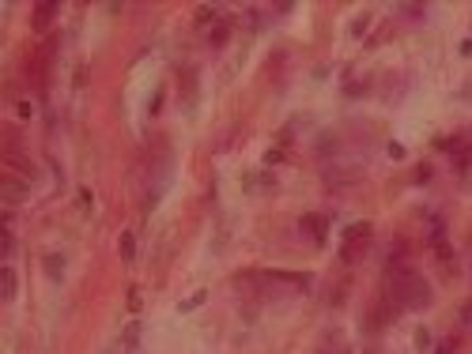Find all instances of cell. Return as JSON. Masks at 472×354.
<instances>
[{
  "label": "cell",
  "mask_w": 472,
  "mask_h": 354,
  "mask_svg": "<svg viewBox=\"0 0 472 354\" xmlns=\"http://www.w3.org/2000/svg\"><path fill=\"white\" fill-rule=\"evenodd\" d=\"M336 354H348V350H336Z\"/></svg>",
  "instance_id": "19"
},
{
  "label": "cell",
  "mask_w": 472,
  "mask_h": 354,
  "mask_svg": "<svg viewBox=\"0 0 472 354\" xmlns=\"http://www.w3.org/2000/svg\"><path fill=\"white\" fill-rule=\"evenodd\" d=\"M208 19H216V8L201 4V8H196V27H208Z\"/></svg>",
  "instance_id": "12"
},
{
  "label": "cell",
  "mask_w": 472,
  "mask_h": 354,
  "mask_svg": "<svg viewBox=\"0 0 472 354\" xmlns=\"http://www.w3.org/2000/svg\"><path fill=\"white\" fill-rule=\"evenodd\" d=\"M427 343H431V336H427V331L420 328V331H415V347H420V350H423V347H427Z\"/></svg>",
  "instance_id": "18"
},
{
  "label": "cell",
  "mask_w": 472,
  "mask_h": 354,
  "mask_svg": "<svg viewBox=\"0 0 472 354\" xmlns=\"http://www.w3.org/2000/svg\"><path fill=\"white\" fill-rule=\"evenodd\" d=\"M4 196H8V204H19L27 196V185H19L16 177H8V181H4Z\"/></svg>",
  "instance_id": "7"
},
{
  "label": "cell",
  "mask_w": 472,
  "mask_h": 354,
  "mask_svg": "<svg viewBox=\"0 0 472 354\" xmlns=\"http://www.w3.org/2000/svg\"><path fill=\"white\" fill-rule=\"evenodd\" d=\"M454 166H457V170H465V173H472V147H468V143L454 151Z\"/></svg>",
  "instance_id": "9"
},
{
  "label": "cell",
  "mask_w": 472,
  "mask_h": 354,
  "mask_svg": "<svg viewBox=\"0 0 472 354\" xmlns=\"http://www.w3.org/2000/svg\"><path fill=\"white\" fill-rule=\"evenodd\" d=\"M0 283H4V302H12L16 298V271L8 268V264H4V271H0Z\"/></svg>",
  "instance_id": "10"
},
{
  "label": "cell",
  "mask_w": 472,
  "mask_h": 354,
  "mask_svg": "<svg viewBox=\"0 0 472 354\" xmlns=\"http://www.w3.org/2000/svg\"><path fill=\"white\" fill-rule=\"evenodd\" d=\"M386 151H389V159H404V143H389Z\"/></svg>",
  "instance_id": "17"
},
{
  "label": "cell",
  "mask_w": 472,
  "mask_h": 354,
  "mask_svg": "<svg viewBox=\"0 0 472 354\" xmlns=\"http://www.w3.org/2000/svg\"><path fill=\"white\" fill-rule=\"evenodd\" d=\"M431 166H415V185H427V181H431Z\"/></svg>",
  "instance_id": "13"
},
{
  "label": "cell",
  "mask_w": 472,
  "mask_h": 354,
  "mask_svg": "<svg viewBox=\"0 0 472 354\" xmlns=\"http://www.w3.org/2000/svg\"><path fill=\"white\" fill-rule=\"evenodd\" d=\"M46 275H49L53 283H61V279H64V257L49 252V257H46Z\"/></svg>",
  "instance_id": "6"
},
{
  "label": "cell",
  "mask_w": 472,
  "mask_h": 354,
  "mask_svg": "<svg viewBox=\"0 0 472 354\" xmlns=\"http://www.w3.org/2000/svg\"><path fill=\"white\" fill-rule=\"evenodd\" d=\"M227 38H230V23H227V19H219V23L208 30V42L219 49V46H227Z\"/></svg>",
  "instance_id": "5"
},
{
  "label": "cell",
  "mask_w": 472,
  "mask_h": 354,
  "mask_svg": "<svg viewBox=\"0 0 472 354\" xmlns=\"http://www.w3.org/2000/svg\"><path fill=\"white\" fill-rule=\"evenodd\" d=\"M117 252H122L125 264H133V257H136V238L133 234H122V241H117Z\"/></svg>",
  "instance_id": "8"
},
{
  "label": "cell",
  "mask_w": 472,
  "mask_h": 354,
  "mask_svg": "<svg viewBox=\"0 0 472 354\" xmlns=\"http://www.w3.org/2000/svg\"><path fill=\"white\" fill-rule=\"evenodd\" d=\"M272 185H276V181H272L269 173L265 177H246V189H272Z\"/></svg>",
  "instance_id": "11"
},
{
  "label": "cell",
  "mask_w": 472,
  "mask_h": 354,
  "mask_svg": "<svg viewBox=\"0 0 472 354\" xmlns=\"http://www.w3.org/2000/svg\"><path fill=\"white\" fill-rule=\"evenodd\" d=\"M401 12H404V16H412V19H423V8H415V4H404Z\"/></svg>",
  "instance_id": "16"
},
{
  "label": "cell",
  "mask_w": 472,
  "mask_h": 354,
  "mask_svg": "<svg viewBox=\"0 0 472 354\" xmlns=\"http://www.w3.org/2000/svg\"><path fill=\"white\" fill-rule=\"evenodd\" d=\"M299 230H302V234H310L317 245H321L325 234H329V219H325V215H302V219H299Z\"/></svg>",
  "instance_id": "3"
},
{
  "label": "cell",
  "mask_w": 472,
  "mask_h": 354,
  "mask_svg": "<svg viewBox=\"0 0 472 354\" xmlns=\"http://www.w3.org/2000/svg\"><path fill=\"white\" fill-rule=\"evenodd\" d=\"M201 302H204V294H193V298H189V302H182L178 309H182V313H189V309H196V305H201Z\"/></svg>",
  "instance_id": "15"
},
{
  "label": "cell",
  "mask_w": 472,
  "mask_h": 354,
  "mask_svg": "<svg viewBox=\"0 0 472 354\" xmlns=\"http://www.w3.org/2000/svg\"><path fill=\"white\" fill-rule=\"evenodd\" d=\"M370 234H374V226H370V223H351L340 238H344L348 245H370Z\"/></svg>",
  "instance_id": "4"
},
{
  "label": "cell",
  "mask_w": 472,
  "mask_h": 354,
  "mask_svg": "<svg viewBox=\"0 0 472 354\" xmlns=\"http://www.w3.org/2000/svg\"><path fill=\"white\" fill-rule=\"evenodd\" d=\"M386 298L393 302V309H427L431 305V283H427L420 271L404 268V264H389Z\"/></svg>",
  "instance_id": "1"
},
{
  "label": "cell",
  "mask_w": 472,
  "mask_h": 354,
  "mask_svg": "<svg viewBox=\"0 0 472 354\" xmlns=\"http://www.w3.org/2000/svg\"><path fill=\"white\" fill-rule=\"evenodd\" d=\"M461 324H465V328L472 331V298H468L465 305H461Z\"/></svg>",
  "instance_id": "14"
},
{
  "label": "cell",
  "mask_w": 472,
  "mask_h": 354,
  "mask_svg": "<svg viewBox=\"0 0 472 354\" xmlns=\"http://www.w3.org/2000/svg\"><path fill=\"white\" fill-rule=\"evenodd\" d=\"M57 12H61L57 0H46V4H38L35 12H30V27H35L38 35H46V30L53 27V19H57Z\"/></svg>",
  "instance_id": "2"
}]
</instances>
